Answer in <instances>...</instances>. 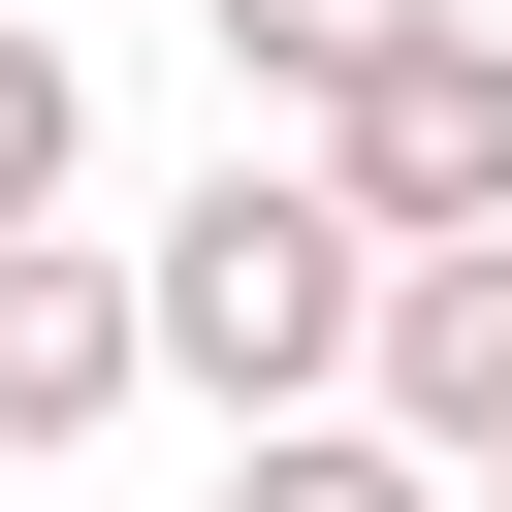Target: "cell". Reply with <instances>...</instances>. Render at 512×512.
I'll list each match as a JSON object with an SVG mask.
<instances>
[{
	"mask_svg": "<svg viewBox=\"0 0 512 512\" xmlns=\"http://www.w3.org/2000/svg\"><path fill=\"white\" fill-rule=\"evenodd\" d=\"M96 416H128V256L0 224V448H96Z\"/></svg>",
	"mask_w": 512,
	"mask_h": 512,
	"instance_id": "cell-4",
	"label": "cell"
},
{
	"mask_svg": "<svg viewBox=\"0 0 512 512\" xmlns=\"http://www.w3.org/2000/svg\"><path fill=\"white\" fill-rule=\"evenodd\" d=\"M224 512H448L384 416H224Z\"/></svg>",
	"mask_w": 512,
	"mask_h": 512,
	"instance_id": "cell-5",
	"label": "cell"
},
{
	"mask_svg": "<svg viewBox=\"0 0 512 512\" xmlns=\"http://www.w3.org/2000/svg\"><path fill=\"white\" fill-rule=\"evenodd\" d=\"M64 160H96V64H64V32L0 0V224H64Z\"/></svg>",
	"mask_w": 512,
	"mask_h": 512,
	"instance_id": "cell-7",
	"label": "cell"
},
{
	"mask_svg": "<svg viewBox=\"0 0 512 512\" xmlns=\"http://www.w3.org/2000/svg\"><path fill=\"white\" fill-rule=\"evenodd\" d=\"M448 512H512V448H480V480H448Z\"/></svg>",
	"mask_w": 512,
	"mask_h": 512,
	"instance_id": "cell-8",
	"label": "cell"
},
{
	"mask_svg": "<svg viewBox=\"0 0 512 512\" xmlns=\"http://www.w3.org/2000/svg\"><path fill=\"white\" fill-rule=\"evenodd\" d=\"M352 416H384L416 480H480V448H512V224H448V256H384V288H352Z\"/></svg>",
	"mask_w": 512,
	"mask_h": 512,
	"instance_id": "cell-3",
	"label": "cell"
},
{
	"mask_svg": "<svg viewBox=\"0 0 512 512\" xmlns=\"http://www.w3.org/2000/svg\"><path fill=\"white\" fill-rule=\"evenodd\" d=\"M352 224H320V160H192L160 192V256H128V384H192V416H352Z\"/></svg>",
	"mask_w": 512,
	"mask_h": 512,
	"instance_id": "cell-1",
	"label": "cell"
},
{
	"mask_svg": "<svg viewBox=\"0 0 512 512\" xmlns=\"http://www.w3.org/2000/svg\"><path fill=\"white\" fill-rule=\"evenodd\" d=\"M192 32H224V96H352V64L448 32V0H192Z\"/></svg>",
	"mask_w": 512,
	"mask_h": 512,
	"instance_id": "cell-6",
	"label": "cell"
},
{
	"mask_svg": "<svg viewBox=\"0 0 512 512\" xmlns=\"http://www.w3.org/2000/svg\"><path fill=\"white\" fill-rule=\"evenodd\" d=\"M288 160H320V224H352V256L512 224V32H480V0H448V32H384L352 96H288Z\"/></svg>",
	"mask_w": 512,
	"mask_h": 512,
	"instance_id": "cell-2",
	"label": "cell"
}]
</instances>
